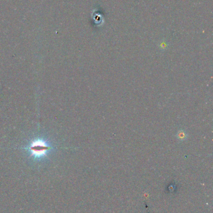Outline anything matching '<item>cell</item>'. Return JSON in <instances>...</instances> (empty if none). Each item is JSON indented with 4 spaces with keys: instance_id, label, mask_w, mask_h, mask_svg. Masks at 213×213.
Segmentation results:
<instances>
[{
    "instance_id": "obj_1",
    "label": "cell",
    "mask_w": 213,
    "mask_h": 213,
    "mask_svg": "<svg viewBox=\"0 0 213 213\" xmlns=\"http://www.w3.org/2000/svg\"><path fill=\"white\" fill-rule=\"evenodd\" d=\"M48 150V147L44 141H35L32 143L30 147V150L36 157H40L45 154L46 152Z\"/></svg>"
}]
</instances>
